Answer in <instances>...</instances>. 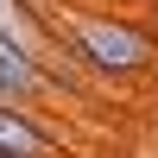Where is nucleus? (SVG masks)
<instances>
[{
  "instance_id": "2",
  "label": "nucleus",
  "mask_w": 158,
  "mask_h": 158,
  "mask_svg": "<svg viewBox=\"0 0 158 158\" xmlns=\"http://www.w3.org/2000/svg\"><path fill=\"white\" fill-rule=\"evenodd\" d=\"M51 63L38 57L25 38H13L6 25H0V101H19V108H38V101L51 95Z\"/></svg>"
},
{
  "instance_id": "1",
  "label": "nucleus",
  "mask_w": 158,
  "mask_h": 158,
  "mask_svg": "<svg viewBox=\"0 0 158 158\" xmlns=\"http://www.w3.org/2000/svg\"><path fill=\"white\" fill-rule=\"evenodd\" d=\"M70 51L101 76H139L152 63V38L133 32L127 19H114V13H76L70 19Z\"/></svg>"
},
{
  "instance_id": "3",
  "label": "nucleus",
  "mask_w": 158,
  "mask_h": 158,
  "mask_svg": "<svg viewBox=\"0 0 158 158\" xmlns=\"http://www.w3.org/2000/svg\"><path fill=\"white\" fill-rule=\"evenodd\" d=\"M32 152H57V139L38 127V114H32V108L0 101V158H32Z\"/></svg>"
}]
</instances>
